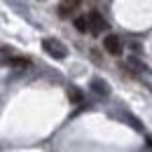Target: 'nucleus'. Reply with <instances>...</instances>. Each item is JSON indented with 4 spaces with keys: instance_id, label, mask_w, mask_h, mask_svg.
<instances>
[{
    "instance_id": "obj_4",
    "label": "nucleus",
    "mask_w": 152,
    "mask_h": 152,
    "mask_svg": "<svg viewBox=\"0 0 152 152\" xmlns=\"http://www.w3.org/2000/svg\"><path fill=\"white\" fill-rule=\"evenodd\" d=\"M91 89H94V94H98V96L110 94V87H108V82H105L103 77H94V80H91Z\"/></svg>"
},
{
    "instance_id": "obj_6",
    "label": "nucleus",
    "mask_w": 152,
    "mask_h": 152,
    "mask_svg": "<svg viewBox=\"0 0 152 152\" xmlns=\"http://www.w3.org/2000/svg\"><path fill=\"white\" fill-rule=\"evenodd\" d=\"M7 63H10L12 68H17V70L31 68V58H26V56H12V58H7Z\"/></svg>"
},
{
    "instance_id": "obj_7",
    "label": "nucleus",
    "mask_w": 152,
    "mask_h": 152,
    "mask_svg": "<svg viewBox=\"0 0 152 152\" xmlns=\"http://www.w3.org/2000/svg\"><path fill=\"white\" fill-rule=\"evenodd\" d=\"M117 117H119V119H126V122L131 124L136 131H143V124H140V122H138V119H136L131 113H126V110H124V113H117Z\"/></svg>"
},
{
    "instance_id": "obj_3",
    "label": "nucleus",
    "mask_w": 152,
    "mask_h": 152,
    "mask_svg": "<svg viewBox=\"0 0 152 152\" xmlns=\"http://www.w3.org/2000/svg\"><path fill=\"white\" fill-rule=\"evenodd\" d=\"M103 49L108 54H113V56H119L122 54V40L117 38V35H105L103 38Z\"/></svg>"
},
{
    "instance_id": "obj_9",
    "label": "nucleus",
    "mask_w": 152,
    "mask_h": 152,
    "mask_svg": "<svg viewBox=\"0 0 152 152\" xmlns=\"http://www.w3.org/2000/svg\"><path fill=\"white\" fill-rule=\"evenodd\" d=\"M68 98H70L73 103H82V91L75 89V87H68Z\"/></svg>"
},
{
    "instance_id": "obj_2",
    "label": "nucleus",
    "mask_w": 152,
    "mask_h": 152,
    "mask_svg": "<svg viewBox=\"0 0 152 152\" xmlns=\"http://www.w3.org/2000/svg\"><path fill=\"white\" fill-rule=\"evenodd\" d=\"M87 19H89V33L91 35H101L103 31H108V23H105L101 12H89Z\"/></svg>"
},
{
    "instance_id": "obj_8",
    "label": "nucleus",
    "mask_w": 152,
    "mask_h": 152,
    "mask_svg": "<svg viewBox=\"0 0 152 152\" xmlns=\"http://www.w3.org/2000/svg\"><path fill=\"white\" fill-rule=\"evenodd\" d=\"M75 28L80 31V33H87V31H89V19H87V17H80V19H75Z\"/></svg>"
},
{
    "instance_id": "obj_10",
    "label": "nucleus",
    "mask_w": 152,
    "mask_h": 152,
    "mask_svg": "<svg viewBox=\"0 0 152 152\" xmlns=\"http://www.w3.org/2000/svg\"><path fill=\"white\" fill-rule=\"evenodd\" d=\"M129 63H131V66L136 68V70H143V68H145V66H143V63H140L138 58H129Z\"/></svg>"
},
{
    "instance_id": "obj_5",
    "label": "nucleus",
    "mask_w": 152,
    "mask_h": 152,
    "mask_svg": "<svg viewBox=\"0 0 152 152\" xmlns=\"http://www.w3.org/2000/svg\"><path fill=\"white\" fill-rule=\"evenodd\" d=\"M80 2H82V0H61V7H58V14H61V17H68V14H70V12L75 10L77 5H80Z\"/></svg>"
},
{
    "instance_id": "obj_1",
    "label": "nucleus",
    "mask_w": 152,
    "mask_h": 152,
    "mask_svg": "<svg viewBox=\"0 0 152 152\" xmlns=\"http://www.w3.org/2000/svg\"><path fill=\"white\" fill-rule=\"evenodd\" d=\"M42 49L49 54L52 58H58V61H63L66 54H68V49H66V45L56 38H45L42 40Z\"/></svg>"
}]
</instances>
